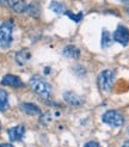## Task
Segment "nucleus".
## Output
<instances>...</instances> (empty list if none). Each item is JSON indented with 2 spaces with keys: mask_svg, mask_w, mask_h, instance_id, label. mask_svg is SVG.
I'll use <instances>...</instances> for the list:
<instances>
[{
  "mask_svg": "<svg viewBox=\"0 0 129 147\" xmlns=\"http://www.w3.org/2000/svg\"><path fill=\"white\" fill-rule=\"evenodd\" d=\"M118 1H122V3H126V1H128V0H118Z\"/></svg>",
  "mask_w": 129,
  "mask_h": 147,
  "instance_id": "nucleus-24",
  "label": "nucleus"
},
{
  "mask_svg": "<svg viewBox=\"0 0 129 147\" xmlns=\"http://www.w3.org/2000/svg\"><path fill=\"white\" fill-rule=\"evenodd\" d=\"M84 147H100V146H99V144L96 142V141H89L87 144H85Z\"/></svg>",
  "mask_w": 129,
  "mask_h": 147,
  "instance_id": "nucleus-19",
  "label": "nucleus"
},
{
  "mask_svg": "<svg viewBox=\"0 0 129 147\" xmlns=\"http://www.w3.org/2000/svg\"><path fill=\"white\" fill-rule=\"evenodd\" d=\"M12 32H13V23L5 22L0 25V48L7 49L12 42Z\"/></svg>",
  "mask_w": 129,
  "mask_h": 147,
  "instance_id": "nucleus-2",
  "label": "nucleus"
},
{
  "mask_svg": "<svg viewBox=\"0 0 129 147\" xmlns=\"http://www.w3.org/2000/svg\"><path fill=\"white\" fill-rule=\"evenodd\" d=\"M112 38L115 42L121 43L122 46H127L129 43V30L128 28L124 25H118L117 29L115 30Z\"/></svg>",
  "mask_w": 129,
  "mask_h": 147,
  "instance_id": "nucleus-5",
  "label": "nucleus"
},
{
  "mask_svg": "<svg viewBox=\"0 0 129 147\" xmlns=\"http://www.w3.org/2000/svg\"><path fill=\"white\" fill-rule=\"evenodd\" d=\"M9 108V94L5 90H0V111H5Z\"/></svg>",
  "mask_w": 129,
  "mask_h": 147,
  "instance_id": "nucleus-15",
  "label": "nucleus"
},
{
  "mask_svg": "<svg viewBox=\"0 0 129 147\" xmlns=\"http://www.w3.org/2000/svg\"><path fill=\"white\" fill-rule=\"evenodd\" d=\"M112 42H114V38H112L111 34L104 29L102 31V40H100V46H102V48H104V49L109 48L112 45Z\"/></svg>",
  "mask_w": 129,
  "mask_h": 147,
  "instance_id": "nucleus-12",
  "label": "nucleus"
},
{
  "mask_svg": "<svg viewBox=\"0 0 129 147\" xmlns=\"http://www.w3.org/2000/svg\"><path fill=\"white\" fill-rule=\"evenodd\" d=\"M114 82H115V72L110 69L103 71L98 77V85L100 87V90H103L105 92H109L111 90Z\"/></svg>",
  "mask_w": 129,
  "mask_h": 147,
  "instance_id": "nucleus-4",
  "label": "nucleus"
},
{
  "mask_svg": "<svg viewBox=\"0 0 129 147\" xmlns=\"http://www.w3.org/2000/svg\"><path fill=\"white\" fill-rule=\"evenodd\" d=\"M30 85L32 87V90L38 93L40 96H42L43 98H49L50 94H52V86L48 82H46L44 79L40 76H34L30 79Z\"/></svg>",
  "mask_w": 129,
  "mask_h": 147,
  "instance_id": "nucleus-1",
  "label": "nucleus"
},
{
  "mask_svg": "<svg viewBox=\"0 0 129 147\" xmlns=\"http://www.w3.org/2000/svg\"><path fill=\"white\" fill-rule=\"evenodd\" d=\"M49 9L52 10L53 12H55V13H59V14H61V13H66V6H64L62 3H60V1H52L50 3V5H49Z\"/></svg>",
  "mask_w": 129,
  "mask_h": 147,
  "instance_id": "nucleus-14",
  "label": "nucleus"
},
{
  "mask_svg": "<svg viewBox=\"0 0 129 147\" xmlns=\"http://www.w3.org/2000/svg\"><path fill=\"white\" fill-rule=\"evenodd\" d=\"M62 55L68 59H78L80 56V50L74 46H67L62 50Z\"/></svg>",
  "mask_w": 129,
  "mask_h": 147,
  "instance_id": "nucleus-10",
  "label": "nucleus"
},
{
  "mask_svg": "<svg viewBox=\"0 0 129 147\" xmlns=\"http://www.w3.org/2000/svg\"><path fill=\"white\" fill-rule=\"evenodd\" d=\"M0 129H1V123H0Z\"/></svg>",
  "mask_w": 129,
  "mask_h": 147,
  "instance_id": "nucleus-25",
  "label": "nucleus"
},
{
  "mask_svg": "<svg viewBox=\"0 0 129 147\" xmlns=\"http://www.w3.org/2000/svg\"><path fill=\"white\" fill-rule=\"evenodd\" d=\"M30 57H31V54L28 50H20L16 54V61L19 65H24L30 60Z\"/></svg>",
  "mask_w": 129,
  "mask_h": 147,
  "instance_id": "nucleus-13",
  "label": "nucleus"
},
{
  "mask_svg": "<svg viewBox=\"0 0 129 147\" xmlns=\"http://www.w3.org/2000/svg\"><path fill=\"white\" fill-rule=\"evenodd\" d=\"M10 6L11 9L17 12V13H22V12H25L26 11V3L24 0H11L10 1Z\"/></svg>",
  "mask_w": 129,
  "mask_h": 147,
  "instance_id": "nucleus-11",
  "label": "nucleus"
},
{
  "mask_svg": "<svg viewBox=\"0 0 129 147\" xmlns=\"http://www.w3.org/2000/svg\"><path fill=\"white\" fill-rule=\"evenodd\" d=\"M7 134H9V138H10L11 141H20L22 139L24 138L25 127L23 126V124H19V126L10 128L9 130H7Z\"/></svg>",
  "mask_w": 129,
  "mask_h": 147,
  "instance_id": "nucleus-6",
  "label": "nucleus"
},
{
  "mask_svg": "<svg viewBox=\"0 0 129 147\" xmlns=\"http://www.w3.org/2000/svg\"><path fill=\"white\" fill-rule=\"evenodd\" d=\"M63 98H64V100H66L68 104H71V105H74V107H79V105H81L83 104V98L80 97V96H78V94H75L74 92H71V91H68V92H64V94H63Z\"/></svg>",
  "mask_w": 129,
  "mask_h": 147,
  "instance_id": "nucleus-9",
  "label": "nucleus"
},
{
  "mask_svg": "<svg viewBox=\"0 0 129 147\" xmlns=\"http://www.w3.org/2000/svg\"><path fill=\"white\" fill-rule=\"evenodd\" d=\"M25 12L30 13L31 16H38V13H40V7H38L37 4L32 3V4H30V5L26 6V11H25Z\"/></svg>",
  "mask_w": 129,
  "mask_h": 147,
  "instance_id": "nucleus-16",
  "label": "nucleus"
},
{
  "mask_svg": "<svg viewBox=\"0 0 129 147\" xmlns=\"http://www.w3.org/2000/svg\"><path fill=\"white\" fill-rule=\"evenodd\" d=\"M9 4V0H0V5H7Z\"/></svg>",
  "mask_w": 129,
  "mask_h": 147,
  "instance_id": "nucleus-22",
  "label": "nucleus"
},
{
  "mask_svg": "<svg viewBox=\"0 0 129 147\" xmlns=\"http://www.w3.org/2000/svg\"><path fill=\"white\" fill-rule=\"evenodd\" d=\"M49 120H50V113H46L44 115H42V117H41V123H48L49 122Z\"/></svg>",
  "mask_w": 129,
  "mask_h": 147,
  "instance_id": "nucleus-18",
  "label": "nucleus"
},
{
  "mask_svg": "<svg viewBox=\"0 0 129 147\" xmlns=\"http://www.w3.org/2000/svg\"><path fill=\"white\" fill-rule=\"evenodd\" d=\"M0 147H14L11 144H0Z\"/></svg>",
  "mask_w": 129,
  "mask_h": 147,
  "instance_id": "nucleus-20",
  "label": "nucleus"
},
{
  "mask_svg": "<svg viewBox=\"0 0 129 147\" xmlns=\"http://www.w3.org/2000/svg\"><path fill=\"white\" fill-rule=\"evenodd\" d=\"M126 12L127 13H129V3L127 4V6H126Z\"/></svg>",
  "mask_w": 129,
  "mask_h": 147,
  "instance_id": "nucleus-23",
  "label": "nucleus"
},
{
  "mask_svg": "<svg viewBox=\"0 0 129 147\" xmlns=\"http://www.w3.org/2000/svg\"><path fill=\"white\" fill-rule=\"evenodd\" d=\"M20 110L26 115L35 116V115H41V109L32 103H22L20 104Z\"/></svg>",
  "mask_w": 129,
  "mask_h": 147,
  "instance_id": "nucleus-8",
  "label": "nucleus"
},
{
  "mask_svg": "<svg viewBox=\"0 0 129 147\" xmlns=\"http://www.w3.org/2000/svg\"><path fill=\"white\" fill-rule=\"evenodd\" d=\"M66 14H67V16H68L72 20L77 22V23H78V22H80V20L83 19V16H84L83 12H79L78 14H75V13H72L71 11H66Z\"/></svg>",
  "mask_w": 129,
  "mask_h": 147,
  "instance_id": "nucleus-17",
  "label": "nucleus"
},
{
  "mask_svg": "<svg viewBox=\"0 0 129 147\" xmlns=\"http://www.w3.org/2000/svg\"><path fill=\"white\" fill-rule=\"evenodd\" d=\"M1 85L4 86H11V87H22L23 82L20 80L19 77L13 76V74H6L1 79Z\"/></svg>",
  "mask_w": 129,
  "mask_h": 147,
  "instance_id": "nucleus-7",
  "label": "nucleus"
},
{
  "mask_svg": "<svg viewBox=\"0 0 129 147\" xmlns=\"http://www.w3.org/2000/svg\"><path fill=\"white\" fill-rule=\"evenodd\" d=\"M122 147H129V139L123 142V145H122Z\"/></svg>",
  "mask_w": 129,
  "mask_h": 147,
  "instance_id": "nucleus-21",
  "label": "nucleus"
},
{
  "mask_svg": "<svg viewBox=\"0 0 129 147\" xmlns=\"http://www.w3.org/2000/svg\"><path fill=\"white\" fill-rule=\"evenodd\" d=\"M102 121L111 127H122L124 124V117L117 110H109L102 116Z\"/></svg>",
  "mask_w": 129,
  "mask_h": 147,
  "instance_id": "nucleus-3",
  "label": "nucleus"
}]
</instances>
